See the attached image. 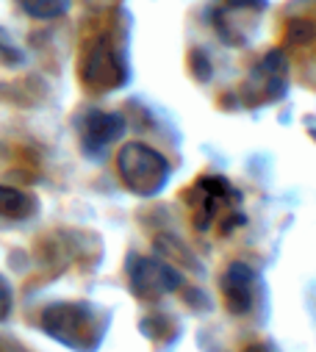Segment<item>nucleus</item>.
<instances>
[{
	"label": "nucleus",
	"mask_w": 316,
	"mask_h": 352,
	"mask_svg": "<svg viewBox=\"0 0 316 352\" xmlns=\"http://www.w3.org/2000/svg\"><path fill=\"white\" fill-rule=\"evenodd\" d=\"M9 311H12V292L3 280H0V319H6Z\"/></svg>",
	"instance_id": "9"
},
{
	"label": "nucleus",
	"mask_w": 316,
	"mask_h": 352,
	"mask_svg": "<svg viewBox=\"0 0 316 352\" xmlns=\"http://www.w3.org/2000/svg\"><path fill=\"white\" fill-rule=\"evenodd\" d=\"M122 128H125V120L120 114L95 111L84 122V136H87V144L92 150H98V147H106L109 142H114L117 136H122Z\"/></svg>",
	"instance_id": "5"
},
{
	"label": "nucleus",
	"mask_w": 316,
	"mask_h": 352,
	"mask_svg": "<svg viewBox=\"0 0 316 352\" xmlns=\"http://www.w3.org/2000/svg\"><path fill=\"white\" fill-rule=\"evenodd\" d=\"M84 80L89 86H98L100 92L111 89V86H120L125 80V67L122 61L114 56L111 47H106L103 42H98L89 53V61L84 67Z\"/></svg>",
	"instance_id": "2"
},
{
	"label": "nucleus",
	"mask_w": 316,
	"mask_h": 352,
	"mask_svg": "<svg viewBox=\"0 0 316 352\" xmlns=\"http://www.w3.org/2000/svg\"><path fill=\"white\" fill-rule=\"evenodd\" d=\"M178 275L164 267V263H158V261H136V267H133V292H139L142 297H155V294H164L170 289L178 286Z\"/></svg>",
	"instance_id": "3"
},
{
	"label": "nucleus",
	"mask_w": 316,
	"mask_h": 352,
	"mask_svg": "<svg viewBox=\"0 0 316 352\" xmlns=\"http://www.w3.org/2000/svg\"><path fill=\"white\" fill-rule=\"evenodd\" d=\"M20 6L31 17H56L64 12L67 0H20Z\"/></svg>",
	"instance_id": "8"
},
{
	"label": "nucleus",
	"mask_w": 316,
	"mask_h": 352,
	"mask_svg": "<svg viewBox=\"0 0 316 352\" xmlns=\"http://www.w3.org/2000/svg\"><path fill=\"white\" fill-rule=\"evenodd\" d=\"M36 203L31 195L17 192L12 186H0V217H12V219H23L28 214H34Z\"/></svg>",
	"instance_id": "7"
},
{
	"label": "nucleus",
	"mask_w": 316,
	"mask_h": 352,
	"mask_svg": "<svg viewBox=\"0 0 316 352\" xmlns=\"http://www.w3.org/2000/svg\"><path fill=\"white\" fill-rule=\"evenodd\" d=\"M117 166L125 186L142 197L158 195L170 178V164L164 161V155L139 142L122 147V153L117 155Z\"/></svg>",
	"instance_id": "1"
},
{
	"label": "nucleus",
	"mask_w": 316,
	"mask_h": 352,
	"mask_svg": "<svg viewBox=\"0 0 316 352\" xmlns=\"http://www.w3.org/2000/svg\"><path fill=\"white\" fill-rule=\"evenodd\" d=\"M250 286H253V272L245 267V263H233L227 270L225 280H222V292H225V300L230 305V311H247L250 305Z\"/></svg>",
	"instance_id": "6"
},
{
	"label": "nucleus",
	"mask_w": 316,
	"mask_h": 352,
	"mask_svg": "<svg viewBox=\"0 0 316 352\" xmlns=\"http://www.w3.org/2000/svg\"><path fill=\"white\" fill-rule=\"evenodd\" d=\"M194 192H197V200H192V206H197V228H208L214 214L222 208L225 195L230 192V186L216 181V178H203L194 186Z\"/></svg>",
	"instance_id": "4"
}]
</instances>
